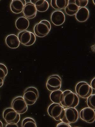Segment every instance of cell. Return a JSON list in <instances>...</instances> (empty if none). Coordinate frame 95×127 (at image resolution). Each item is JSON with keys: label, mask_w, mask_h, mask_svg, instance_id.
<instances>
[{"label": "cell", "mask_w": 95, "mask_h": 127, "mask_svg": "<svg viewBox=\"0 0 95 127\" xmlns=\"http://www.w3.org/2000/svg\"><path fill=\"white\" fill-rule=\"evenodd\" d=\"M34 5L37 11L40 12H46L49 7V3L46 0H37Z\"/></svg>", "instance_id": "obj_19"}, {"label": "cell", "mask_w": 95, "mask_h": 127, "mask_svg": "<svg viewBox=\"0 0 95 127\" xmlns=\"http://www.w3.org/2000/svg\"><path fill=\"white\" fill-rule=\"evenodd\" d=\"M18 37L20 43L26 46H32L36 41L35 35L28 31L20 32L18 34Z\"/></svg>", "instance_id": "obj_4"}, {"label": "cell", "mask_w": 95, "mask_h": 127, "mask_svg": "<svg viewBox=\"0 0 95 127\" xmlns=\"http://www.w3.org/2000/svg\"><path fill=\"white\" fill-rule=\"evenodd\" d=\"M23 12L25 17L31 19L35 17L37 11L34 4L31 2H28L26 4Z\"/></svg>", "instance_id": "obj_13"}, {"label": "cell", "mask_w": 95, "mask_h": 127, "mask_svg": "<svg viewBox=\"0 0 95 127\" xmlns=\"http://www.w3.org/2000/svg\"><path fill=\"white\" fill-rule=\"evenodd\" d=\"M79 8L76 4L75 0H69L67 6L65 8V11L68 15L72 16L75 15Z\"/></svg>", "instance_id": "obj_18"}, {"label": "cell", "mask_w": 95, "mask_h": 127, "mask_svg": "<svg viewBox=\"0 0 95 127\" xmlns=\"http://www.w3.org/2000/svg\"><path fill=\"white\" fill-rule=\"evenodd\" d=\"M69 0H52L51 4L55 10H61L65 9L67 6Z\"/></svg>", "instance_id": "obj_20"}, {"label": "cell", "mask_w": 95, "mask_h": 127, "mask_svg": "<svg viewBox=\"0 0 95 127\" xmlns=\"http://www.w3.org/2000/svg\"><path fill=\"white\" fill-rule=\"evenodd\" d=\"M60 102V104L63 107L75 108L78 105L79 99L76 94L71 90H67L62 93Z\"/></svg>", "instance_id": "obj_1"}, {"label": "cell", "mask_w": 95, "mask_h": 127, "mask_svg": "<svg viewBox=\"0 0 95 127\" xmlns=\"http://www.w3.org/2000/svg\"><path fill=\"white\" fill-rule=\"evenodd\" d=\"M51 20L56 26L62 25L65 22V16L63 12L60 11H55L51 15Z\"/></svg>", "instance_id": "obj_14"}, {"label": "cell", "mask_w": 95, "mask_h": 127, "mask_svg": "<svg viewBox=\"0 0 95 127\" xmlns=\"http://www.w3.org/2000/svg\"><path fill=\"white\" fill-rule=\"evenodd\" d=\"M62 79L59 76L53 75L50 76L46 82L47 89L50 92L59 90L62 87Z\"/></svg>", "instance_id": "obj_10"}, {"label": "cell", "mask_w": 95, "mask_h": 127, "mask_svg": "<svg viewBox=\"0 0 95 127\" xmlns=\"http://www.w3.org/2000/svg\"><path fill=\"white\" fill-rule=\"evenodd\" d=\"M8 73L7 68L2 63H0V78L4 79Z\"/></svg>", "instance_id": "obj_24"}, {"label": "cell", "mask_w": 95, "mask_h": 127, "mask_svg": "<svg viewBox=\"0 0 95 127\" xmlns=\"http://www.w3.org/2000/svg\"><path fill=\"white\" fill-rule=\"evenodd\" d=\"M6 127H18L19 126L16 124H7L6 126Z\"/></svg>", "instance_id": "obj_27"}, {"label": "cell", "mask_w": 95, "mask_h": 127, "mask_svg": "<svg viewBox=\"0 0 95 127\" xmlns=\"http://www.w3.org/2000/svg\"><path fill=\"white\" fill-rule=\"evenodd\" d=\"M78 118V112L75 108H66L61 121L71 124L76 122Z\"/></svg>", "instance_id": "obj_5"}, {"label": "cell", "mask_w": 95, "mask_h": 127, "mask_svg": "<svg viewBox=\"0 0 95 127\" xmlns=\"http://www.w3.org/2000/svg\"><path fill=\"white\" fill-rule=\"evenodd\" d=\"M12 106L14 110L20 114L25 113L28 109V105L22 96H18L15 98L12 101Z\"/></svg>", "instance_id": "obj_9"}, {"label": "cell", "mask_w": 95, "mask_h": 127, "mask_svg": "<svg viewBox=\"0 0 95 127\" xmlns=\"http://www.w3.org/2000/svg\"><path fill=\"white\" fill-rule=\"evenodd\" d=\"M39 97V93L35 87H30L25 90L23 97L28 105H32L35 104Z\"/></svg>", "instance_id": "obj_3"}, {"label": "cell", "mask_w": 95, "mask_h": 127, "mask_svg": "<svg viewBox=\"0 0 95 127\" xmlns=\"http://www.w3.org/2000/svg\"><path fill=\"white\" fill-rule=\"evenodd\" d=\"M5 42L7 46L12 49L17 48L20 44L18 36L14 34L8 35L5 38Z\"/></svg>", "instance_id": "obj_15"}, {"label": "cell", "mask_w": 95, "mask_h": 127, "mask_svg": "<svg viewBox=\"0 0 95 127\" xmlns=\"http://www.w3.org/2000/svg\"><path fill=\"white\" fill-rule=\"evenodd\" d=\"M95 95L92 94L87 98V104L88 107L95 109Z\"/></svg>", "instance_id": "obj_23"}, {"label": "cell", "mask_w": 95, "mask_h": 127, "mask_svg": "<svg viewBox=\"0 0 95 127\" xmlns=\"http://www.w3.org/2000/svg\"><path fill=\"white\" fill-rule=\"evenodd\" d=\"M3 118L7 124H17L20 121V114L12 108H8L3 112Z\"/></svg>", "instance_id": "obj_8"}, {"label": "cell", "mask_w": 95, "mask_h": 127, "mask_svg": "<svg viewBox=\"0 0 95 127\" xmlns=\"http://www.w3.org/2000/svg\"><path fill=\"white\" fill-rule=\"evenodd\" d=\"M26 4L25 0H12L10 4V9L15 14H20L23 11Z\"/></svg>", "instance_id": "obj_12"}, {"label": "cell", "mask_w": 95, "mask_h": 127, "mask_svg": "<svg viewBox=\"0 0 95 127\" xmlns=\"http://www.w3.org/2000/svg\"></svg>", "instance_id": "obj_31"}, {"label": "cell", "mask_w": 95, "mask_h": 127, "mask_svg": "<svg viewBox=\"0 0 95 127\" xmlns=\"http://www.w3.org/2000/svg\"><path fill=\"white\" fill-rule=\"evenodd\" d=\"M22 127H37L35 120L30 118H26L22 121Z\"/></svg>", "instance_id": "obj_22"}, {"label": "cell", "mask_w": 95, "mask_h": 127, "mask_svg": "<svg viewBox=\"0 0 95 127\" xmlns=\"http://www.w3.org/2000/svg\"><path fill=\"white\" fill-rule=\"evenodd\" d=\"M76 4L80 8L85 7L88 4L89 0H75Z\"/></svg>", "instance_id": "obj_25"}, {"label": "cell", "mask_w": 95, "mask_h": 127, "mask_svg": "<svg viewBox=\"0 0 95 127\" xmlns=\"http://www.w3.org/2000/svg\"><path fill=\"white\" fill-rule=\"evenodd\" d=\"M64 109L60 104L53 103L48 107V112L50 116L55 121H61L63 117Z\"/></svg>", "instance_id": "obj_7"}, {"label": "cell", "mask_w": 95, "mask_h": 127, "mask_svg": "<svg viewBox=\"0 0 95 127\" xmlns=\"http://www.w3.org/2000/svg\"><path fill=\"white\" fill-rule=\"evenodd\" d=\"M91 86L92 89H95V78L92 81L91 83Z\"/></svg>", "instance_id": "obj_28"}, {"label": "cell", "mask_w": 95, "mask_h": 127, "mask_svg": "<svg viewBox=\"0 0 95 127\" xmlns=\"http://www.w3.org/2000/svg\"><path fill=\"white\" fill-rule=\"evenodd\" d=\"M76 20L80 22H86L89 19V12L86 7L80 8L75 14Z\"/></svg>", "instance_id": "obj_16"}, {"label": "cell", "mask_w": 95, "mask_h": 127, "mask_svg": "<svg viewBox=\"0 0 95 127\" xmlns=\"http://www.w3.org/2000/svg\"><path fill=\"white\" fill-rule=\"evenodd\" d=\"M93 91L91 86L85 82H80L76 86L75 91L76 94L82 98H88L92 95Z\"/></svg>", "instance_id": "obj_6"}, {"label": "cell", "mask_w": 95, "mask_h": 127, "mask_svg": "<svg viewBox=\"0 0 95 127\" xmlns=\"http://www.w3.org/2000/svg\"><path fill=\"white\" fill-rule=\"evenodd\" d=\"M71 127V126L70 125V124L65 122L62 121L61 122H60L58 123L56 126V127Z\"/></svg>", "instance_id": "obj_26"}, {"label": "cell", "mask_w": 95, "mask_h": 127, "mask_svg": "<svg viewBox=\"0 0 95 127\" xmlns=\"http://www.w3.org/2000/svg\"><path fill=\"white\" fill-rule=\"evenodd\" d=\"M51 29L50 23L47 20H43L35 25L34 32L36 36L42 38L47 35Z\"/></svg>", "instance_id": "obj_2"}, {"label": "cell", "mask_w": 95, "mask_h": 127, "mask_svg": "<svg viewBox=\"0 0 95 127\" xmlns=\"http://www.w3.org/2000/svg\"><path fill=\"white\" fill-rule=\"evenodd\" d=\"M3 127V124L2 123L1 121H0V127Z\"/></svg>", "instance_id": "obj_30"}, {"label": "cell", "mask_w": 95, "mask_h": 127, "mask_svg": "<svg viewBox=\"0 0 95 127\" xmlns=\"http://www.w3.org/2000/svg\"><path fill=\"white\" fill-rule=\"evenodd\" d=\"M4 79L0 78V88L3 86L4 84Z\"/></svg>", "instance_id": "obj_29"}, {"label": "cell", "mask_w": 95, "mask_h": 127, "mask_svg": "<svg viewBox=\"0 0 95 127\" xmlns=\"http://www.w3.org/2000/svg\"><path fill=\"white\" fill-rule=\"evenodd\" d=\"M63 92L60 90L52 92L50 95L51 100L53 103L60 104L61 97Z\"/></svg>", "instance_id": "obj_21"}, {"label": "cell", "mask_w": 95, "mask_h": 127, "mask_svg": "<svg viewBox=\"0 0 95 127\" xmlns=\"http://www.w3.org/2000/svg\"><path fill=\"white\" fill-rule=\"evenodd\" d=\"M80 116L81 120L87 123H93L95 121V111L89 107H85L81 110Z\"/></svg>", "instance_id": "obj_11"}, {"label": "cell", "mask_w": 95, "mask_h": 127, "mask_svg": "<svg viewBox=\"0 0 95 127\" xmlns=\"http://www.w3.org/2000/svg\"><path fill=\"white\" fill-rule=\"evenodd\" d=\"M16 28L18 30L22 31H25L29 28L30 22L29 20L24 17L18 18L15 22Z\"/></svg>", "instance_id": "obj_17"}]
</instances>
